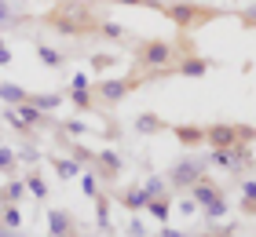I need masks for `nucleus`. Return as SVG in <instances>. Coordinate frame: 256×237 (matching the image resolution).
Returning a JSON list of instances; mask_svg holds the SVG:
<instances>
[{"instance_id":"obj_1","label":"nucleus","mask_w":256,"mask_h":237,"mask_svg":"<svg viewBox=\"0 0 256 237\" xmlns=\"http://www.w3.org/2000/svg\"><path fill=\"white\" fill-rule=\"evenodd\" d=\"M44 26H52L55 33H66V37H88V33L99 29V22L92 18L88 4H80V0H62V4H55L48 15H44Z\"/></svg>"},{"instance_id":"obj_2","label":"nucleus","mask_w":256,"mask_h":237,"mask_svg":"<svg viewBox=\"0 0 256 237\" xmlns=\"http://www.w3.org/2000/svg\"><path fill=\"white\" fill-rule=\"evenodd\" d=\"M161 15H165L180 33H194V29L208 26L212 18H220L224 11L220 7H205V4H198V0H172V4L161 7Z\"/></svg>"},{"instance_id":"obj_3","label":"nucleus","mask_w":256,"mask_h":237,"mask_svg":"<svg viewBox=\"0 0 256 237\" xmlns=\"http://www.w3.org/2000/svg\"><path fill=\"white\" fill-rule=\"evenodd\" d=\"M180 62V47L172 40H139L136 44V69L139 73H154V69H172Z\"/></svg>"},{"instance_id":"obj_4","label":"nucleus","mask_w":256,"mask_h":237,"mask_svg":"<svg viewBox=\"0 0 256 237\" xmlns=\"http://www.w3.org/2000/svg\"><path fill=\"white\" fill-rule=\"evenodd\" d=\"M143 84H146V77L139 73V69H132L128 77H102V80H96V84H92V95H96L99 102H106V106H118L124 95L139 91Z\"/></svg>"},{"instance_id":"obj_5","label":"nucleus","mask_w":256,"mask_h":237,"mask_svg":"<svg viewBox=\"0 0 256 237\" xmlns=\"http://www.w3.org/2000/svg\"><path fill=\"white\" fill-rule=\"evenodd\" d=\"M205 175V161H198V157H183V161H176L168 168V190H190L198 179Z\"/></svg>"},{"instance_id":"obj_6","label":"nucleus","mask_w":256,"mask_h":237,"mask_svg":"<svg viewBox=\"0 0 256 237\" xmlns=\"http://www.w3.org/2000/svg\"><path fill=\"white\" fill-rule=\"evenodd\" d=\"M92 164H96L99 179L106 183V186H110V183H118V179H121V172H124V161H121V153L114 150V146L99 150V153H96V161H92Z\"/></svg>"},{"instance_id":"obj_7","label":"nucleus","mask_w":256,"mask_h":237,"mask_svg":"<svg viewBox=\"0 0 256 237\" xmlns=\"http://www.w3.org/2000/svg\"><path fill=\"white\" fill-rule=\"evenodd\" d=\"M205 146H212V150H230V146H238V128H234V124H224V121L208 124V128H205Z\"/></svg>"},{"instance_id":"obj_8","label":"nucleus","mask_w":256,"mask_h":237,"mask_svg":"<svg viewBox=\"0 0 256 237\" xmlns=\"http://www.w3.org/2000/svg\"><path fill=\"white\" fill-rule=\"evenodd\" d=\"M77 234V219L66 208H48V237H74Z\"/></svg>"},{"instance_id":"obj_9","label":"nucleus","mask_w":256,"mask_h":237,"mask_svg":"<svg viewBox=\"0 0 256 237\" xmlns=\"http://www.w3.org/2000/svg\"><path fill=\"white\" fill-rule=\"evenodd\" d=\"M212 69V58L205 55H183L176 66H172V77H205Z\"/></svg>"},{"instance_id":"obj_10","label":"nucleus","mask_w":256,"mask_h":237,"mask_svg":"<svg viewBox=\"0 0 256 237\" xmlns=\"http://www.w3.org/2000/svg\"><path fill=\"white\" fill-rule=\"evenodd\" d=\"M187 194L198 201V208H202V205H208V201H216V197H224V190H220L212 179H208V175H202V179H198L190 190H187Z\"/></svg>"},{"instance_id":"obj_11","label":"nucleus","mask_w":256,"mask_h":237,"mask_svg":"<svg viewBox=\"0 0 256 237\" xmlns=\"http://www.w3.org/2000/svg\"><path fill=\"white\" fill-rule=\"evenodd\" d=\"M146 201H150V194H146L143 186H128V190H121V194H118V205H121V208H128L132 216L146 208Z\"/></svg>"},{"instance_id":"obj_12","label":"nucleus","mask_w":256,"mask_h":237,"mask_svg":"<svg viewBox=\"0 0 256 237\" xmlns=\"http://www.w3.org/2000/svg\"><path fill=\"white\" fill-rule=\"evenodd\" d=\"M26 194H30V190H26V179H22V175H11V179L0 186V205H18Z\"/></svg>"},{"instance_id":"obj_13","label":"nucleus","mask_w":256,"mask_h":237,"mask_svg":"<svg viewBox=\"0 0 256 237\" xmlns=\"http://www.w3.org/2000/svg\"><path fill=\"white\" fill-rule=\"evenodd\" d=\"M172 135L180 139V146H205V128H198V124H176L172 128Z\"/></svg>"},{"instance_id":"obj_14","label":"nucleus","mask_w":256,"mask_h":237,"mask_svg":"<svg viewBox=\"0 0 256 237\" xmlns=\"http://www.w3.org/2000/svg\"><path fill=\"white\" fill-rule=\"evenodd\" d=\"M48 164L55 168V175H59V179H77V175L84 172L74 157H59V153H48Z\"/></svg>"},{"instance_id":"obj_15","label":"nucleus","mask_w":256,"mask_h":237,"mask_svg":"<svg viewBox=\"0 0 256 237\" xmlns=\"http://www.w3.org/2000/svg\"><path fill=\"white\" fill-rule=\"evenodd\" d=\"M165 117H158V113H139L136 117V135H161L165 132Z\"/></svg>"},{"instance_id":"obj_16","label":"nucleus","mask_w":256,"mask_h":237,"mask_svg":"<svg viewBox=\"0 0 256 237\" xmlns=\"http://www.w3.org/2000/svg\"><path fill=\"white\" fill-rule=\"evenodd\" d=\"M143 212H146V216H154V219L161 223V227H165L168 216H172V194H165V197H150Z\"/></svg>"},{"instance_id":"obj_17","label":"nucleus","mask_w":256,"mask_h":237,"mask_svg":"<svg viewBox=\"0 0 256 237\" xmlns=\"http://www.w3.org/2000/svg\"><path fill=\"white\" fill-rule=\"evenodd\" d=\"M62 99H66L62 91H37V95L30 91V102L37 106V110H44V113H55V110L62 106Z\"/></svg>"},{"instance_id":"obj_18","label":"nucleus","mask_w":256,"mask_h":237,"mask_svg":"<svg viewBox=\"0 0 256 237\" xmlns=\"http://www.w3.org/2000/svg\"><path fill=\"white\" fill-rule=\"evenodd\" d=\"M66 99L74 102L80 113H92V110H96V95H92V88H70Z\"/></svg>"},{"instance_id":"obj_19","label":"nucleus","mask_w":256,"mask_h":237,"mask_svg":"<svg viewBox=\"0 0 256 237\" xmlns=\"http://www.w3.org/2000/svg\"><path fill=\"white\" fill-rule=\"evenodd\" d=\"M0 99H4L8 106H18V102L30 99V91L22 84H15V80H0Z\"/></svg>"},{"instance_id":"obj_20","label":"nucleus","mask_w":256,"mask_h":237,"mask_svg":"<svg viewBox=\"0 0 256 237\" xmlns=\"http://www.w3.org/2000/svg\"><path fill=\"white\" fill-rule=\"evenodd\" d=\"M37 58H40V66H48V69H62L66 66V55L59 47H48V44H37Z\"/></svg>"},{"instance_id":"obj_21","label":"nucleus","mask_w":256,"mask_h":237,"mask_svg":"<svg viewBox=\"0 0 256 237\" xmlns=\"http://www.w3.org/2000/svg\"><path fill=\"white\" fill-rule=\"evenodd\" d=\"M22 179H26V190H30V194L33 197H37V201H48V183H44V175L40 172H26V175H22Z\"/></svg>"},{"instance_id":"obj_22","label":"nucleus","mask_w":256,"mask_h":237,"mask_svg":"<svg viewBox=\"0 0 256 237\" xmlns=\"http://www.w3.org/2000/svg\"><path fill=\"white\" fill-rule=\"evenodd\" d=\"M0 175H18V153L15 146H4V142H0Z\"/></svg>"},{"instance_id":"obj_23","label":"nucleus","mask_w":256,"mask_h":237,"mask_svg":"<svg viewBox=\"0 0 256 237\" xmlns=\"http://www.w3.org/2000/svg\"><path fill=\"white\" fill-rule=\"evenodd\" d=\"M110 208H114V205H110V197H106V194H99V197H96V227H99V230H106V234H110Z\"/></svg>"},{"instance_id":"obj_24","label":"nucleus","mask_w":256,"mask_h":237,"mask_svg":"<svg viewBox=\"0 0 256 237\" xmlns=\"http://www.w3.org/2000/svg\"><path fill=\"white\" fill-rule=\"evenodd\" d=\"M62 146H66V153H70V157H74V161L80 164V168H84V164H92V161H96V153H92L88 146H80L77 139H70V142H62Z\"/></svg>"},{"instance_id":"obj_25","label":"nucleus","mask_w":256,"mask_h":237,"mask_svg":"<svg viewBox=\"0 0 256 237\" xmlns=\"http://www.w3.org/2000/svg\"><path fill=\"white\" fill-rule=\"evenodd\" d=\"M227 197H216V201H208V205H202V208H198V212H202V216L208 219V223H216V219H224L227 216Z\"/></svg>"},{"instance_id":"obj_26","label":"nucleus","mask_w":256,"mask_h":237,"mask_svg":"<svg viewBox=\"0 0 256 237\" xmlns=\"http://www.w3.org/2000/svg\"><path fill=\"white\" fill-rule=\"evenodd\" d=\"M26 15L15 7V0H0V29L4 26H15V22H22Z\"/></svg>"},{"instance_id":"obj_27","label":"nucleus","mask_w":256,"mask_h":237,"mask_svg":"<svg viewBox=\"0 0 256 237\" xmlns=\"http://www.w3.org/2000/svg\"><path fill=\"white\" fill-rule=\"evenodd\" d=\"M77 179H80V194H84V197H92V201L99 197V183H102L99 172H80Z\"/></svg>"},{"instance_id":"obj_28","label":"nucleus","mask_w":256,"mask_h":237,"mask_svg":"<svg viewBox=\"0 0 256 237\" xmlns=\"http://www.w3.org/2000/svg\"><path fill=\"white\" fill-rule=\"evenodd\" d=\"M96 33H99V37H106V40H124V37H128L124 26H121V22H114V18H102Z\"/></svg>"},{"instance_id":"obj_29","label":"nucleus","mask_w":256,"mask_h":237,"mask_svg":"<svg viewBox=\"0 0 256 237\" xmlns=\"http://www.w3.org/2000/svg\"><path fill=\"white\" fill-rule=\"evenodd\" d=\"M0 223L11 227V230H22V212H18V205H0Z\"/></svg>"},{"instance_id":"obj_30","label":"nucleus","mask_w":256,"mask_h":237,"mask_svg":"<svg viewBox=\"0 0 256 237\" xmlns=\"http://www.w3.org/2000/svg\"><path fill=\"white\" fill-rule=\"evenodd\" d=\"M114 62H118V55H110V51H96L88 66H92V73H106V69H110Z\"/></svg>"},{"instance_id":"obj_31","label":"nucleus","mask_w":256,"mask_h":237,"mask_svg":"<svg viewBox=\"0 0 256 237\" xmlns=\"http://www.w3.org/2000/svg\"><path fill=\"white\" fill-rule=\"evenodd\" d=\"M143 190H146L150 197H165V194H168V183L161 179V175H150V179L143 183Z\"/></svg>"},{"instance_id":"obj_32","label":"nucleus","mask_w":256,"mask_h":237,"mask_svg":"<svg viewBox=\"0 0 256 237\" xmlns=\"http://www.w3.org/2000/svg\"><path fill=\"white\" fill-rule=\"evenodd\" d=\"M106 4H121V7H154V11H161V7H165V0H106Z\"/></svg>"},{"instance_id":"obj_33","label":"nucleus","mask_w":256,"mask_h":237,"mask_svg":"<svg viewBox=\"0 0 256 237\" xmlns=\"http://www.w3.org/2000/svg\"><path fill=\"white\" fill-rule=\"evenodd\" d=\"M62 132H66V135H74V139H80V135H88V124H84V121H66V124H62Z\"/></svg>"},{"instance_id":"obj_34","label":"nucleus","mask_w":256,"mask_h":237,"mask_svg":"<svg viewBox=\"0 0 256 237\" xmlns=\"http://www.w3.org/2000/svg\"><path fill=\"white\" fill-rule=\"evenodd\" d=\"M238 22H242L246 29H256V7H242V11H238Z\"/></svg>"},{"instance_id":"obj_35","label":"nucleus","mask_w":256,"mask_h":237,"mask_svg":"<svg viewBox=\"0 0 256 237\" xmlns=\"http://www.w3.org/2000/svg\"><path fill=\"white\" fill-rule=\"evenodd\" d=\"M242 201H256V179H246V183H242Z\"/></svg>"},{"instance_id":"obj_36","label":"nucleus","mask_w":256,"mask_h":237,"mask_svg":"<svg viewBox=\"0 0 256 237\" xmlns=\"http://www.w3.org/2000/svg\"><path fill=\"white\" fill-rule=\"evenodd\" d=\"M15 153H18V161H26V164L40 161V153H37V150H30V146H22V150H15Z\"/></svg>"},{"instance_id":"obj_37","label":"nucleus","mask_w":256,"mask_h":237,"mask_svg":"<svg viewBox=\"0 0 256 237\" xmlns=\"http://www.w3.org/2000/svg\"><path fill=\"white\" fill-rule=\"evenodd\" d=\"M176 208L183 212V216H194V212H198V201H194V197H183V201H180Z\"/></svg>"},{"instance_id":"obj_38","label":"nucleus","mask_w":256,"mask_h":237,"mask_svg":"<svg viewBox=\"0 0 256 237\" xmlns=\"http://www.w3.org/2000/svg\"><path fill=\"white\" fill-rule=\"evenodd\" d=\"M128 237H146V227H143V223H139V219H132V223H128V230H124Z\"/></svg>"},{"instance_id":"obj_39","label":"nucleus","mask_w":256,"mask_h":237,"mask_svg":"<svg viewBox=\"0 0 256 237\" xmlns=\"http://www.w3.org/2000/svg\"><path fill=\"white\" fill-rule=\"evenodd\" d=\"M158 237H190V234H187V230H172L168 223H165V227H161V234H158Z\"/></svg>"},{"instance_id":"obj_40","label":"nucleus","mask_w":256,"mask_h":237,"mask_svg":"<svg viewBox=\"0 0 256 237\" xmlns=\"http://www.w3.org/2000/svg\"><path fill=\"white\" fill-rule=\"evenodd\" d=\"M70 88H92V84H88V73H74V80H70Z\"/></svg>"},{"instance_id":"obj_41","label":"nucleus","mask_w":256,"mask_h":237,"mask_svg":"<svg viewBox=\"0 0 256 237\" xmlns=\"http://www.w3.org/2000/svg\"><path fill=\"white\" fill-rule=\"evenodd\" d=\"M0 237H30V234H26V230H11V227L0 223Z\"/></svg>"},{"instance_id":"obj_42","label":"nucleus","mask_w":256,"mask_h":237,"mask_svg":"<svg viewBox=\"0 0 256 237\" xmlns=\"http://www.w3.org/2000/svg\"><path fill=\"white\" fill-rule=\"evenodd\" d=\"M11 58H15V55H11V47L0 44V66H11Z\"/></svg>"},{"instance_id":"obj_43","label":"nucleus","mask_w":256,"mask_h":237,"mask_svg":"<svg viewBox=\"0 0 256 237\" xmlns=\"http://www.w3.org/2000/svg\"><path fill=\"white\" fill-rule=\"evenodd\" d=\"M202 237H234V227H227V230H208V234H202Z\"/></svg>"},{"instance_id":"obj_44","label":"nucleus","mask_w":256,"mask_h":237,"mask_svg":"<svg viewBox=\"0 0 256 237\" xmlns=\"http://www.w3.org/2000/svg\"><path fill=\"white\" fill-rule=\"evenodd\" d=\"M114 237H128V234H114Z\"/></svg>"}]
</instances>
